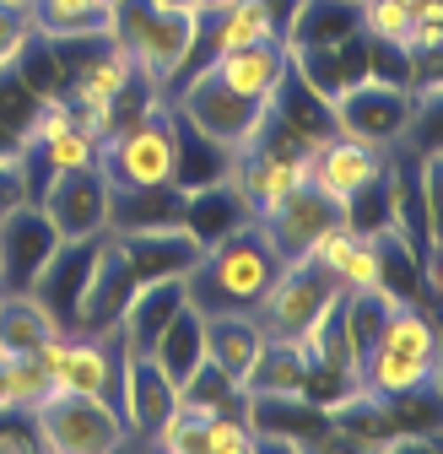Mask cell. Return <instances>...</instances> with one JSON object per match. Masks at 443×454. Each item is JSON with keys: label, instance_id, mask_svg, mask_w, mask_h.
I'll list each match as a JSON object with an SVG mask.
<instances>
[{"label": "cell", "instance_id": "22", "mask_svg": "<svg viewBox=\"0 0 443 454\" xmlns=\"http://www.w3.org/2000/svg\"><path fill=\"white\" fill-rule=\"evenodd\" d=\"M27 17L49 43H92L108 33V0H27Z\"/></svg>", "mask_w": 443, "mask_h": 454}, {"label": "cell", "instance_id": "13", "mask_svg": "<svg viewBox=\"0 0 443 454\" xmlns=\"http://www.w3.org/2000/svg\"><path fill=\"white\" fill-rule=\"evenodd\" d=\"M130 287H136L130 260L120 254L114 233H103V239L92 244V260H87V281H82L71 330H103V325H114V319H120V303L130 298Z\"/></svg>", "mask_w": 443, "mask_h": 454}, {"label": "cell", "instance_id": "3", "mask_svg": "<svg viewBox=\"0 0 443 454\" xmlns=\"http://www.w3.org/2000/svg\"><path fill=\"white\" fill-rule=\"evenodd\" d=\"M195 33H200L195 0L190 6H174V0H108V38L130 54L136 76H146L162 92L190 71Z\"/></svg>", "mask_w": 443, "mask_h": 454}, {"label": "cell", "instance_id": "21", "mask_svg": "<svg viewBox=\"0 0 443 454\" xmlns=\"http://www.w3.org/2000/svg\"><path fill=\"white\" fill-rule=\"evenodd\" d=\"M238 222H249V206L238 195V184L222 174V179H206V184H184V227L206 244H216L222 233H233Z\"/></svg>", "mask_w": 443, "mask_h": 454}, {"label": "cell", "instance_id": "19", "mask_svg": "<svg viewBox=\"0 0 443 454\" xmlns=\"http://www.w3.org/2000/svg\"><path fill=\"white\" fill-rule=\"evenodd\" d=\"M308 379H314V357L303 347V335H270L260 340V352L238 384V395L249 401H276V395H308Z\"/></svg>", "mask_w": 443, "mask_h": 454}, {"label": "cell", "instance_id": "15", "mask_svg": "<svg viewBox=\"0 0 443 454\" xmlns=\"http://www.w3.org/2000/svg\"><path fill=\"white\" fill-rule=\"evenodd\" d=\"M120 244V254L130 260L136 281L146 276H184L200 254V239L184 222H152V227H108Z\"/></svg>", "mask_w": 443, "mask_h": 454}, {"label": "cell", "instance_id": "23", "mask_svg": "<svg viewBox=\"0 0 443 454\" xmlns=\"http://www.w3.org/2000/svg\"><path fill=\"white\" fill-rule=\"evenodd\" d=\"M260 340H265V325L254 314H216L206 319V363H216L233 384H244Z\"/></svg>", "mask_w": 443, "mask_h": 454}, {"label": "cell", "instance_id": "30", "mask_svg": "<svg viewBox=\"0 0 443 454\" xmlns=\"http://www.w3.org/2000/svg\"><path fill=\"white\" fill-rule=\"evenodd\" d=\"M22 200H27V174H22L17 146H6L0 152V216H12Z\"/></svg>", "mask_w": 443, "mask_h": 454}, {"label": "cell", "instance_id": "1", "mask_svg": "<svg viewBox=\"0 0 443 454\" xmlns=\"http://www.w3.org/2000/svg\"><path fill=\"white\" fill-rule=\"evenodd\" d=\"M282 254L270 249V239L260 233V222H238L233 233H222L216 244H206L195 254V265L184 270V303L200 319L216 314H254L265 303V293L282 276Z\"/></svg>", "mask_w": 443, "mask_h": 454}, {"label": "cell", "instance_id": "12", "mask_svg": "<svg viewBox=\"0 0 443 454\" xmlns=\"http://www.w3.org/2000/svg\"><path fill=\"white\" fill-rule=\"evenodd\" d=\"M384 174H390V152L373 146V141H357L346 130H330L319 146H314V184L336 200H357L362 190H373Z\"/></svg>", "mask_w": 443, "mask_h": 454}, {"label": "cell", "instance_id": "7", "mask_svg": "<svg viewBox=\"0 0 443 454\" xmlns=\"http://www.w3.org/2000/svg\"><path fill=\"white\" fill-rule=\"evenodd\" d=\"M33 427H38V449H49V454H114L130 443L120 406L103 401V395L54 389L33 411Z\"/></svg>", "mask_w": 443, "mask_h": 454}, {"label": "cell", "instance_id": "4", "mask_svg": "<svg viewBox=\"0 0 443 454\" xmlns=\"http://www.w3.org/2000/svg\"><path fill=\"white\" fill-rule=\"evenodd\" d=\"M97 174L108 190H162L179 184V120L168 98L141 108L136 120L114 125L97 146Z\"/></svg>", "mask_w": 443, "mask_h": 454}, {"label": "cell", "instance_id": "17", "mask_svg": "<svg viewBox=\"0 0 443 454\" xmlns=\"http://www.w3.org/2000/svg\"><path fill=\"white\" fill-rule=\"evenodd\" d=\"M54 244L60 239H54L43 206L22 200L12 216H0V287H33V276L43 270Z\"/></svg>", "mask_w": 443, "mask_h": 454}, {"label": "cell", "instance_id": "6", "mask_svg": "<svg viewBox=\"0 0 443 454\" xmlns=\"http://www.w3.org/2000/svg\"><path fill=\"white\" fill-rule=\"evenodd\" d=\"M162 98H168V108L179 114L195 136H206V141L222 146V152H238V146L254 136V125L265 120V103L233 92L228 82H222L216 71H206V66H195L190 76H179Z\"/></svg>", "mask_w": 443, "mask_h": 454}, {"label": "cell", "instance_id": "31", "mask_svg": "<svg viewBox=\"0 0 443 454\" xmlns=\"http://www.w3.org/2000/svg\"><path fill=\"white\" fill-rule=\"evenodd\" d=\"M395 6H406V12H411V6H422V0H395Z\"/></svg>", "mask_w": 443, "mask_h": 454}, {"label": "cell", "instance_id": "29", "mask_svg": "<svg viewBox=\"0 0 443 454\" xmlns=\"http://www.w3.org/2000/svg\"><path fill=\"white\" fill-rule=\"evenodd\" d=\"M33 38V17H27V0H0V71L17 66V54Z\"/></svg>", "mask_w": 443, "mask_h": 454}, {"label": "cell", "instance_id": "18", "mask_svg": "<svg viewBox=\"0 0 443 454\" xmlns=\"http://www.w3.org/2000/svg\"><path fill=\"white\" fill-rule=\"evenodd\" d=\"M184 309V276H146L130 287V298L120 303V340H125V352H152L157 347V335L168 330V319Z\"/></svg>", "mask_w": 443, "mask_h": 454}, {"label": "cell", "instance_id": "25", "mask_svg": "<svg viewBox=\"0 0 443 454\" xmlns=\"http://www.w3.org/2000/svg\"><path fill=\"white\" fill-rule=\"evenodd\" d=\"M54 395V373L38 363V357H12L0 363V406L12 411H38Z\"/></svg>", "mask_w": 443, "mask_h": 454}, {"label": "cell", "instance_id": "2", "mask_svg": "<svg viewBox=\"0 0 443 454\" xmlns=\"http://www.w3.org/2000/svg\"><path fill=\"white\" fill-rule=\"evenodd\" d=\"M438 357H443V347H438L432 309H422L416 298H395L357 363V384L390 395V401H432Z\"/></svg>", "mask_w": 443, "mask_h": 454}, {"label": "cell", "instance_id": "20", "mask_svg": "<svg viewBox=\"0 0 443 454\" xmlns=\"http://www.w3.org/2000/svg\"><path fill=\"white\" fill-rule=\"evenodd\" d=\"M60 330H66V325L43 309L38 293H27V287H0V363L33 357L43 340L60 335Z\"/></svg>", "mask_w": 443, "mask_h": 454}, {"label": "cell", "instance_id": "8", "mask_svg": "<svg viewBox=\"0 0 443 454\" xmlns=\"http://www.w3.org/2000/svg\"><path fill=\"white\" fill-rule=\"evenodd\" d=\"M346 293L336 276H324L314 260H287L276 287L265 293V303L254 309V319L270 330V335H308L330 309H336Z\"/></svg>", "mask_w": 443, "mask_h": 454}, {"label": "cell", "instance_id": "26", "mask_svg": "<svg viewBox=\"0 0 443 454\" xmlns=\"http://www.w3.org/2000/svg\"><path fill=\"white\" fill-rule=\"evenodd\" d=\"M357 27L368 38V49H390L406 60V43H411V12L395 6V0H357Z\"/></svg>", "mask_w": 443, "mask_h": 454}, {"label": "cell", "instance_id": "24", "mask_svg": "<svg viewBox=\"0 0 443 454\" xmlns=\"http://www.w3.org/2000/svg\"><path fill=\"white\" fill-rule=\"evenodd\" d=\"M152 357L162 363V373H168L174 384H184L200 363H206V319L184 303L174 319H168V330L157 335V347H152Z\"/></svg>", "mask_w": 443, "mask_h": 454}, {"label": "cell", "instance_id": "16", "mask_svg": "<svg viewBox=\"0 0 443 454\" xmlns=\"http://www.w3.org/2000/svg\"><path fill=\"white\" fill-rule=\"evenodd\" d=\"M308 260L341 281V293H368V287H384V270H378V233L373 227H357V222H336L324 227L319 244L308 249Z\"/></svg>", "mask_w": 443, "mask_h": 454}, {"label": "cell", "instance_id": "32", "mask_svg": "<svg viewBox=\"0 0 443 454\" xmlns=\"http://www.w3.org/2000/svg\"><path fill=\"white\" fill-rule=\"evenodd\" d=\"M174 6H190V0H174Z\"/></svg>", "mask_w": 443, "mask_h": 454}, {"label": "cell", "instance_id": "11", "mask_svg": "<svg viewBox=\"0 0 443 454\" xmlns=\"http://www.w3.org/2000/svg\"><path fill=\"white\" fill-rule=\"evenodd\" d=\"M179 401V384L162 373V363L152 352H125V368H120V417H125V433L130 443H152L162 417L174 411Z\"/></svg>", "mask_w": 443, "mask_h": 454}, {"label": "cell", "instance_id": "9", "mask_svg": "<svg viewBox=\"0 0 443 454\" xmlns=\"http://www.w3.org/2000/svg\"><path fill=\"white\" fill-rule=\"evenodd\" d=\"M108 200H114L108 179L97 168H82V174H54L33 206H43L60 244H87V239L108 233Z\"/></svg>", "mask_w": 443, "mask_h": 454}, {"label": "cell", "instance_id": "14", "mask_svg": "<svg viewBox=\"0 0 443 454\" xmlns=\"http://www.w3.org/2000/svg\"><path fill=\"white\" fill-rule=\"evenodd\" d=\"M200 66L216 71L233 92H244V98H254V103L270 108V98L282 92V82L292 71V49H287V38H260V43L222 49V54H211V60H200Z\"/></svg>", "mask_w": 443, "mask_h": 454}, {"label": "cell", "instance_id": "27", "mask_svg": "<svg viewBox=\"0 0 443 454\" xmlns=\"http://www.w3.org/2000/svg\"><path fill=\"white\" fill-rule=\"evenodd\" d=\"M254 449L260 443H254V427H249L244 406H238V417H233V406H222L200 422V454H254Z\"/></svg>", "mask_w": 443, "mask_h": 454}, {"label": "cell", "instance_id": "28", "mask_svg": "<svg viewBox=\"0 0 443 454\" xmlns=\"http://www.w3.org/2000/svg\"><path fill=\"white\" fill-rule=\"evenodd\" d=\"M179 401H190V406H200V411H222V406L238 401V384L222 373L216 363H200V368L179 384Z\"/></svg>", "mask_w": 443, "mask_h": 454}, {"label": "cell", "instance_id": "5", "mask_svg": "<svg viewBox=\"0 0 443 454\" xmlns=\"http://www.w3.org/2000/svg\"><path fill=\"white\" fill-rule=\"evenodd\" d=\"M422 108H438V98H416V87L406 76H384V71H362L346 87L330 92V114H336V130L373 141L390 152L395 141H406L422 120Z\"/></svg>", "mask_w": 443, "mask_h": 454}, {"label": "cell", "instance_id": "10", "mask_svg": "<svg viewBox=\"0 0 443 454\" xmlns=\"http://www.w3.org/2000/svg\"><path fill=\"white\" fill-rule=\"evenodd\" d=\"M254 222H260V233L270 239V249L282 254V260H308V249L319 244L324 227L346 222V200L324 195V190L308 179V184H298L292 195H282L270 211H260Z\"/></svg>", "mask_w": 443, "mask_h": 454}]
</instances>
